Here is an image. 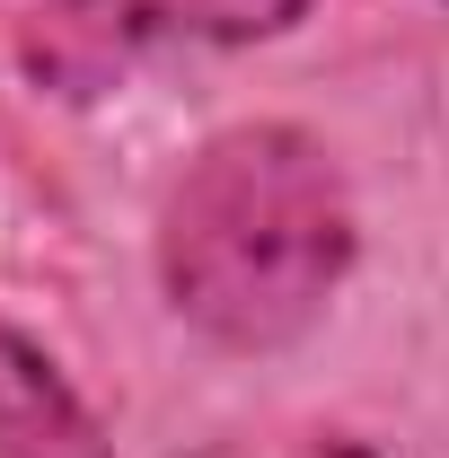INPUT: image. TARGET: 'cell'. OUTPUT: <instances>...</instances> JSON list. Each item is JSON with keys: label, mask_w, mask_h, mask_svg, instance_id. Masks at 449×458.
<instances>
[{"label": "cell", "mask_w": 449, "mask_h": 458, "mask_svg": "<svg viewBox=\"0 0 449 458\" xmlns=\"http://www.w3.org/2000/svg\"><path fill=\"white\" fill-rule=\"evenodd\" d=\"M0 458H114L89 397L9 318H0Z\"/></svg>", "instance_id": "3"}, {"label": "cell", "mask_w": 449, "mask_h": 458, "mask_svg": "<svg viewBox=\"0 0 449 458\" xmlns=\"http://www.w3.org/2000/svg\"><path fill=\"white\" fill-rule=\"evenodd\" d=\"M326 458H370V450H361V441H326Z\"/></svg>", "instance_id": "4"}, {"label": "cell", "mask_w": 449, "mask_h": 458, "mask_svg": "<svg viewBox=\"0 0 449 458\" xmlns=\"http://www.w3.org/2000/svg\"><path fill=\"white\" fill-rule=\"evenodd\" d=\"M352 194L335 150L300 123H229L168 185L159 283L168 309L221 352L300 344L352 274Z\"/></svg>", "instance_id": "1"}, {"label": "cell", "mask_w": 449, "mask_h": 458, "mask_svg": "<svg viewBox=\"0 0 449 458\" xmlns=\"http://www.w3.org/2000/svg\"><path fill=\"white\" fill-rule=\"evenodd\" d=\"M62 54L80 62H141V54H203V45H265L309 18V0H36Z\"/></svg>", "instance_id": "2"}]
</instances>
